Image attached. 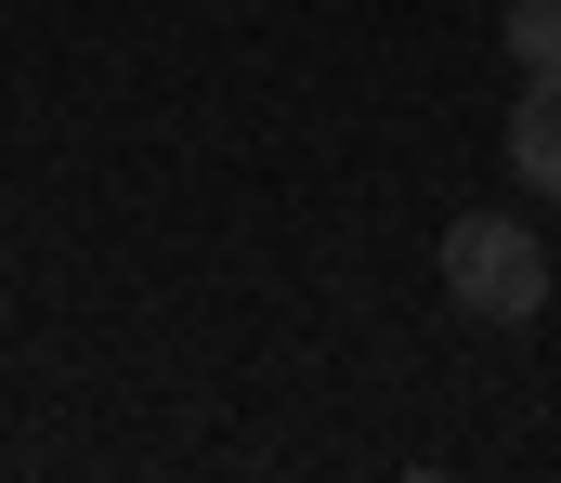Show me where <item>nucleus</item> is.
<instances>
[{
    "instance_id": "nucleus-1",
    "label": "nucleus",
    "mask_w": 561,
    "mask_h": 483,
    "mask_svg": "<svg viewBox=\"0 0 561 483\" xmlns=\"http://www.w3.org/2000/svg\"><path fill=\"white\" fill-rule=\"evenodd\" d=\"M444 301L470 326H536L549 314V249L523 235V209H457L444 222Z\"/></svg>"
},
{
    "instance_id": "nucleus-2",
    "label": "nucleus",
    "mask_w": 561,
    "mask_h": 483,
    "mask_svg": "<svg viewBox=\"0 0 561 483\" xmlns=\"http://www.w3.org/2000/svg\"><path fill=\"white\" fill-rule=\"evenodd\" d=\"M510 183L561 209V79H523V105H510Z\"/></svg>"
},
{
    "instance_id": "nucleus-3",
    "label": "nucleus",
    "mask_w": 561,
    "mask_h": 483,
    "mask_svg": "<svg viewBox=\"0 0 561 483\" xmlns=\"http://www.w3.org/2000/svg\"><path fill=\"white\" fill-rule=\"evenodd\" d=\"M496 39H510V66H523V79H561V0H510V13H496Z\"/></svg>"
}]
</instances>
